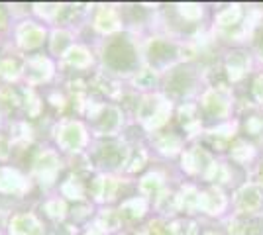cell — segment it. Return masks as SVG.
<instances>
[{"label": "cell", "instance_id": "1", "mask_svg": "<svg viewBox=\"0 0 263 235\" xmlns=\"http://www.w3.org/2000/svg\"><path fill=\"white\" fill-rule=\"evenodd\" d=\"M259 47H261V51H263V30H261V34H259Z\"/></svg>", "mask_w": 263, "mask_h": 235}]
</instances>
